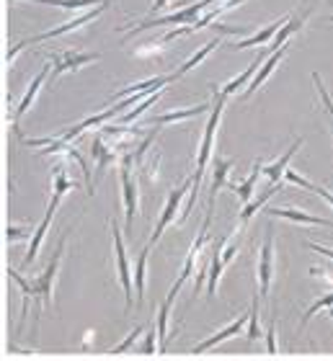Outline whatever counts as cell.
I'll return each mask as SVG.
<instances>
[{
    "mask_svg": "<svg viewBox=\"0 0 333 361\" xmlns=\"http://www.w3.org/2000/svg\"><path fill=\"white\" fill-rule=\"evenodd\" d=\"M168 3H171V0H155V3H152V8H150V16L160 13V11H163V8H166Z\"/></svg>",
    "mask_w": 333,
    "mask_h": 361,
    "instance_id": "ab89813d",
    "label": "cell"
},
{
    "mask_svg": "<svg viewBox=\"0 0 333 361\" xmlns=\"http://www.w3.org/2000/svg\"><path fill=\"white\" fill-rule=\"evenodd\" d=\"M214 3H217V0H199V3H191L189 8H181V11H176V13L160 16V18H152V21L145 18L143 23H137L135 29L129 31V37H132V34H140V31H145V29H155V26H183V23H189V21H199L202 13H205L210 6H214Z\"/></svg>",
    "mask_w": 333,
    "mask_h": 361,
    "instance_id": "8992f818",
    "label": "cell"
},
{
    "mask_svg": "<svg viewBox=\"0 0 333 361\" xmlns=\"http://www.w3.org/2000/svg\"><path fill=\"white\" fill-rule=\"evenodd\" d=\"M99 54H78V52H65V54H54L52 57V83H57L62 78V73H73V70H80L88 62H96Z\"/></svg>",
    "mask_w": 333,
    "mask_h": 361,
    "instance_id": "8fae6325",
    "label": "cell"
},
{
    "mask_svg": "<svg viewBox=\"0 0 333 361\" xmlns=\"http://www.w3.org/2000/svg\"><path fill=\"white\" fill-rule=\"evenodd\" d=\"M300 145H303V140H295V142H292V147H289V150L284 152V155H281V158L277 160V163H274V166L264 168L266 178L272 180V183H279L281 173H287V163H289V160H292V158H295V152L300 150Z\"/></svg>",
    "mask_w": 333,
    "mask_h": 361,
    "instance_id": "7402d4cb",
    "label": "cell"
},
{
    "mask_svg": "<svg viewBox=\"0 0 333 361\" xmlns=\"http://www.w3.org/2000/svg\"><path fill=\"white\" fill-rule=\"evenodd\" d=\"M284 178H287L289 183H297V186L308 188V191H315V194H320V196H323V199H326V202L333 207V194H331V191H326V188H323V186H318V183H310V180L303 178V176L295 173V171H287V176H284Z\"/></svg>",
    "mask_w": 333,
    "mask_h": 361,
    "instance_id": "83f0119b",
    "label": "cell"
},
{
    "mask_svg": "<svg viewBox=\"0 0 333 361\" xmlns=\"http://www.w3.org/2000/svg\"><path fill=\"white\" fill-rule=\"evenodd\" d=\"M73 188H78V183L68 176V158H62V163H57V168H54V191H52V199H49V207H47V214L29 240V250H26V258H23L26 266L37 258L39 248H42V240H44L47 230H49V222H52L54 212H57V207H60V202H62V196L68 194V191H73Z\"/></svg>",
    "mask_w": 333,
    "mask_h": 361,
    "instance_id": "7a4b0ae2",
    "label": "cell"
},
{
    "mask_svg": "<svg viewBox=\"0 0 333 361\" xmlns=\"http://www.w3.org/2000/svg\"><path fill=\"white\" fill-rule=\"evenodd\" d=\"M189 188H191V180L186 178L178 188H174L171 194H168V202L166 207H163V212H160V217H158V225H155V230H152V238H150V245L155 248L158 245V240L163 238V233L168 230V225L174 222L176 217V212L181 209V202H183V196L189 194Z\"/></svg>",
    "mask_w": 333,
    "mask_h": 361,
    "instance_id": "ba28073f",
    "label": "cell"
},
{
    "mask_svg": "<svg viewBox=\"0 0 333 361\" xmlns=\"http://www.w3.org/2000/svg\"><path fill=\"white\" fill-rule=\"evenodd\" d=\"M132 155L124 152L119 160L121 168V199H124V212H127V240L132 238V222H135L137 214V186L135 178H132Z\"/></svg>",
    "mask_w": 333,
    "mask_h": 361,
    "instance_id": "52a82bcc",
    "label": "cell"
},
{
    "mask_svg": "<svg viewBox=\"0 0 333 361\" xmlns=\"http://www.w3.org/2000/svg\"><path fill=\"white\" fill-rule=\"evenodd\" d=\"M277 191H279V183H274V186L269 188V191H266L264 196H258V199L253 204H250V207H243V212H241V225L243 227L248 225V219L253 217V214H256V212L261 209V207H264V204L269 202V199H272V194H277Z\"/></svg>",
    "mask_w": 333,
    "mask_h": 361,
    "instance_id": "f1b7e54d",
    "label": "cell"
},
{
    "mask_svg": "<svg viewBox=\"0 0 333 361\" xmlns=\"http://www.w3.org/2000/svg\"><path fill=\"white\" fill-rule=\"evenodd\" d=\"M264 173V160L258 158L256 163H253V173L248 176L246 180H241V183H233V191L238 196H241V202L243 204H248L250 202V196H253V191H256V180H258V176Z\"/></svg>",
    "mask_w": 333,
    "mask_h": 361,
    "instance_id": "d6986e66",
    "label": "cell"
},
{
    "mask_svg": "<svg viewBox=\"0 0 333 361\" xmlns=\"http://www.w3.org/2000/svg\"><path fill=\"white\" fill-rule=\"evenodd\" d=\"M171 302H163L160 305V312H158V354L168 351V312H171Z\"/></svg>",
    "mask_w": 333,
    "mask_h": 361,
    "instance_id": "4316f807",
    "label": "cell"
},
{
    "mask_svg": "<svg viewBox=\"0 0 333 361\" xmlns=\"http://www.w3.org/2000/svg\"><path fill=\"white\" fill-rule=\"evenodd\" d=\"M49 70H52V65H44V70H39L37 78H34V80L29 83V88H26V93H23V98H21V104H18V109H16L13 121H18L23 116V114H26L31 109V104H34V98H37L39 88H42V83H44L47 75H49Z\"/></svg>",
    "mask_w": 333,
    "mask_h": 361,
    "instance_id": "e0dca14e",
    "label": "cell"
},
{
    "mask_svg": "<svg viewBox=\"0 0 333 361\" xmlns=\"http://www.w3.org/2000/svg\"><path fill=\"white\" fill-rule=\"evenodd\" d=\"M26 230H18V227H8V243H13L18 240V238H26Z\"/></svg>",
    "mask_w": 333,
    "mask_h": 361,
    "instance_id": "74e56055",
    "label": "cell"
},
{
    "mask_svg": "<svg viewBox=\"0 0 333 361\" xmlns=\"http://www.w3.org/2000/svg\"><path fill=\"white\" fill-rule=\"evenodd\" d=\"M315 6H318V0H310V3H308V6H305L303 11H300V13L292 16V21L284 23V26L279 29V34L274 37V42L269 44V52H277V49H279L281 44H287L289 37H292V34H297V31H300V29L305 26V21H308V16L313 13V8H315Z\"/></svg>",
    "mask_w": 333,
    "mask_h": 361,
    "instance_id": "7c38bea8",
    "label": "cell"
},
{
    "mask_svg": "<svg viewBox=\"0 0 333 361\" xmlns=\"http://www.w3.org/2000/svg\"><path fill=\"white\" fill-rule=\"evenodd\" d=\"M248 317H250V310H246L238 320H235L233 325H227V328H222L217 336H212V338H207V341H202L199 346H194V354H202V351H207V348H212V346H217V343H222L225 338H233V336H238V333L246 328V323H248Z\"/></svg>",
    "mask_w": 333,
    "mask_h": 361,
    "instance_id": "5bb4252c",
    "label": "cell"
},
{
    "mask_svg": "<svg viewBox=\"0 0 333 361\" xmlns=\"http://www.w3.org/2000/svg\"><path fill=\"white\" fill-rule=\"evenodd\" d=\"M289 21V16H281V18H277V21H272V26H266V29H261L258 34H253V37H248L246 42H235L233 49H248V47H258L264 44V42H269V39H274L277 34H279V29L284 26V23Z\"/></svg>",
    "mask_w": 333,
    "mask_h": 361,
    "instance_id": "ac0fdd59",
    "label": "cell"
},
{
    "mask_svg": "<svg viewBox=\"0 0 333 361\" xmlns=\"http://www.w3.org/2000/svg\"><path fill=\"white\" fill-rule=\"evenodd\" d=\"M111 6V0H107V3H101V6H96V8H91V11H85L83 16H75L73 21H68V23H62V26H57V29H49V31H44V34H37V37H31V39H26V42H21V44H16L11 52H8V65L13 62V57L18 52H21L23 47H31V44H37V42H47V39H54V37H62V34H70V31H75V29H80V26H85L88 21H93V18H99L107 8Z\"/></svg>",
    "mask_w": 333,
    "mask_h": 361,
    "instance_id": "5b68a950",
    "label": "cell"
},
{
    "mask_svg": "<svg viewBox=\"0 0 333 361\" xmlns=\"http://www.w3.org/2000/svg\"><path fill=\"white\" fill-rule=\"evenodd\" d=\"M313 80H315V85H318V93H320V98H323V104H326V111L331 114V119H333V98L328 96V90H326V85H323V80H320L318 73L313 75Z\"/></svg>",
    "mask_w": 333,
    "mask_h": 361,
    "instance_id": "d6a6232c",
    "label": "cell"
},
{
    "mask_svg": "<svg viewBox=\"0 0 333 361\" xmlns=\"http://www.w3.org/2000/svg\"><path fill=\"white\" fill-rule=\"evenodd\" d=\"M212 104H214V98H212ZM212 104H199L194 106V109H178V111H168V114H160V116H152V124H171V121H181V119H194V116H199V114H205L210 111V106Z\"/></svg>",
    "mask_w": 333,
    "mask_h": 361,
    "instance_id": "44dd1931",
    "label": "cell"
},
{
    "mask_svg": "<svg viewBox=\"0 0 333 361\" xmlns=\"http://www.w3.org/2000/svg\"><path fill=\"white\" fill-rule=\"evenodd\" d=\"M331 320H333V312H331Z\"/></svg>",
    "mask_w": 333,
    "mask_h": 361,
    "instance_id": "60d3db41",
    "label": "cell"
},
{
    "mask_svg": "<svg viewBox=\"0 0 333 361\" xmlns=\"http://www.w3.org/2000/svg\"><path fill=\"white\" fill-rule=\"evenodd\" d=\"M287 47H289V42H287V44H281L279 49H277V52H274L272 57H269V60H264V65L258 68V73H256V75H253V80H250V85H248V88H246V93H243V98H250V96H253V93H256L258 88H261V85L266 83V80H269V75H272V73H274V68H277V65H279L281 57L287 54Z\"/></svg>",
    "mask_w": 333,
    "mask_h": 361,
    "instance_id": "4fadbf2b",
    "label": "cell"
},
{
    "mask_svg": "<svg viewBox=\"0 0 333 361\" xmlns=\"http://www.w3.org/2000/svg\"><path fill=\"white\" fill-rule=\"evenodd\" d=\"M269 217H284V219H292V222H300V225H320V227H333L328 219L323 217H315V214H308L303 209H277V207H269L266 209Z\"/></svg>",
    "mask_w": 333,
    "mask_h": 361,
    "instance_id": "2e32d148",
    "label": "cell"
},
{
    "mask_svg": "<svg viewBox=\"0 0 333 361\" xmlns=\"http://www.w3.org/2000/svg\"><path fill=\"white\" fill-rule=\"evenodd\" d=\"M272 281H274V230H269L264 248H261V258H258V297L261 300L269 297Z\"/></svg>",
    "mask_w": 333,
    "mask_h": 361,
    "instance_id": "30bf717a",
    "label": "cell"
},
{
    "mask_svg": "<svg viewBox=\"0 0 333 361\" xmlns=\"http://www.w3.org/2000/svg\"><path fill=\"white\" fill-rule=\"evenodd\" d=\"M212 217H214V207H207L205 222H202L197 238H194V243H191V250H189V256H186V261H183L181 274H178V279L174 281V289L168 292V302H171V305L176 302V297H178V292H181V286L186 284V279L197 271V261H199V256H202V250H205V245H207V230H210V225H212Z\"/></svg>",
    "mask_w": 333,
    "mask_h": 361,
    "instance_id": "277c9868",
    "label": "cell"
},
{
    "mask_svg": "<svg viewBox=\"0 0 333 361\" xmlns=\"http://www.w3.org/2000/svg\"><path fill=\"white\" fill-rule=\"evenodd\" d=\"M269 351L277 354V323L269 325Z\"/></svg>",
    "mask_w": 333,
    "mask_h": 361,
    "instance_id": "8d00e7d4",
    "label": "cell"
},
{
    "mask_svg": "<svg viewBox=\"0 0 333 361\" xmlns=\"http://www.w3.org/2000/svg\"><path fill=\"white\" fill-rule=\"evenodd\" d=\"M140 333H143V328H135V331H132V336H129L127 341H121L119 346L114 348V354H121V351H127V348H132V343H135V341L140 338Z\"/></svg>",
    "mask_w": 333,
    "mask_h": 361,
    "instance_id": "836d02e7",
    "label": "cell"
},
{
    "mask_svg": "<svg viewBox=\"0 0 333 361\" xmlns=\"http://www.w3.org/2000/svg\"><path fill=\"white\" fill-rule=\"evenodd\" d=\"M37 3H42V6L65 8V11H73V8H83V11H88V8H93V6L107 3V0H37Z\"/></svg>",
    "mask_w": 333,
    "mask_h": 361,
    "instance_id": "f546056e",
    "label": "cell"
},
{
    "mask_svg": "<svg viewBox=\"0 0 333 361\" xmlns=\"http://www.w3.org/2000/svg\"><path fill=\"white\" fill-rule=\"evenodd\" d=\"M210 93H212L214 104H212V116H210V124L205 129V137H202V145H199V155H197V168H194V176H191V194H189V202L181 207V217H178V225H183L186 219H189L191 209H194V202H197L199 196V188H202V178L207 173V163H210V155H212V147H214V135H217V124H220V116H222V109H225V101L227 98L222 96L220 90L210 85Z\"/></svg>",
    "mask_w": 333,
    "mask_h": 361,
    "instance_id": "6da1fadb",
    "label": "cell"
},
{
    "mask_svg": "<svg viewBox=\"0 0 333 361\" xmlns=\"http://www.w3.org/2000/svg\"><path fill=\"white\" fill-rule=\"evenodd\" d=\"M111 225V233H114V248H116V266H119V281L124 286V294H127V310H132V294H135V281H132V269H129V261H127V248H124V240H121V230L116 227V222H109Z\"/></svg>",
    "mask_w": 333,
    "mask_h": 361,
    "instance_id": "9c48e42d",
    "label": "cell"
},
{
    "mask_svg": "<svg viewBox=\"0 0 333 361\" xmlns=\"http://www.w3.org/2000/svg\"><path fill=\"white\" fill-rule=\"evenodd\" d=\"M258 302H261V297H256L253 300V305H250V328H248V338L256 341L258 336H261V331H258Z\"/></svg>",
    "mask_w": 333,
    "mask_h": 361,
    "instance_id": "1f68e13d",
    "label": "cell"
},
{
    "mask_svg": "<svg viewBox=\"0 0 333 361\" xmlns=\"http://www.w3.org/2000/svg\"><path fill=\"white\" fill-rule=\"evenodd\" d=\"M230 168H233V160H225V158H217L214 160V176H212V191H210V202L207 207H214V199H217V191L225 186V178L230 173Z\"/></svg>",
    "mask_w": 333,
    "mask_h": 361,
    "instance_id": "cb8c5ba5",
    "label": "cell"
},
{
    "mask_svg": "<svg viewBox=\"0 0 333 361\" xmlns=\"http://www.w3.org/2000/svg\"><path fill=\"white\" fill-rule=\"evenodd\" d=\"M217 44H220V42H217V39H214V42H210V44H205V47H202V49H199V52L194 54V57H191L189 62H183L181 68H178V70H176V73H174V75H171V83H174V80H178V78H181V75H186V73H189V70H194V68H197V65H199V62H202V60H205L207 54H210V52H214V49H217Z\"/></svg>",
    "mask_w": 333,
    "mask_h": 361,
    "instance_id": "484cf974",
    "label": "cell"
},
{
    "mask_svg": "<svg viewBox=\"0 0 333 361\" xmlns=\"http://www.w3.org/2000/svg\"><path fill=\"white\" fill-rule=\"evenodd\" d=\"M93 158H96V166L99 168H107V166H111V163H116V160H121V155L114 145H109V142L104 145V140L96 137V140H93Z\"/></svg>",
    "mask_w": 333,
    "mask_h": 361,
    "instance_id": "603a6c76",
    "label": "cell"
},
{
    "mask_svg": "<svg viewBox=\"0 0 333 361\" xmlns=\"http://www.w3.org/2000/svg\"><path fill=\"white\" fill-rule=\"evenodd\" d=\"M235 253H238V245H230V248H225V253H222V261H225V264H230V261L235 258Z\"/></svg>",
    "mask_w": 333,
    "mask_h": 361,
    "instance_id": "f35d334b",
    "label": "cell"
},
{
    "mask_svg": "<svg viewBox=\"0 0 333 361\" xmlns=\"http://www.w3.org/2000/svg\"><path fill=\"white\" fill-rule=\"evenodd\" d=\"M222 245H225V240H214L212 245H210V284H207V292H210V300L214 297V289H217V281H220L222 276V269H225V261H222L220 250Z\"/></svg>",
    "mask_w": 333,
    "mask_h": 361,
    "instance_id": "9a60e30c",
    "label": "cell"
},
{
    "mask_svg": "<svg viewBox=\"0 0 333 361\" xmlns=\"http://www.w3.org/2000/svg\"><path fill=\"white\" fill-rule=\"evenodd\" d=\"M155 336H158V331L147 333V338H145V343H143V354H158V351H155Z\"/></svg>",
    "mask_w": 333,
    "mask_h": 361,
    "instance_id": "e575fe53",
    "label": "cell"
},
{
    "mask_svg": "<svg viewBox=\"0 0 333 361\" xmlns=\"http://www.w3.org/2000/svg\"><path fill=\"white\" fill-rule=\"evenodd\" d=\"M326 307H333V294H323L318 302H313L310 307L303 312V320H300V331H303L305 325H308V320H310L313 315H318L320 310H326Z\"/></svg>",
    "mask_w": 333,
    "mask_h": 361,
    "instance_id": "4dcf8cb0",
    "label": "cell"
},
{
    "mask_svg": "<svg viewBox=\"0 0 333 361\" xmlns=\"http://www.w3.org/2000/svg\"><path fill=\"white\" fill-rule=\"evenodd\" d=\"M266 54H272V52H261V54H258L256 60L250 62V68H246V70H243V73H241V75H238V78H233V80H230V83H227L225 88L220 90L222 96L227 98V96H230V93H235V90L241 88V85L246 83V80H253V75H256V73H258V68H261V65H264Z\"/></svg>",
    "mask_w": 333,
    "mask_h": 361,
    "instance_id": "ffe728a7",
    "label": "cell"
},
{
    "mask_svg": "<svg viewBox=\"0 0 333 361\" xmlns=\"http://www.w3.org/2000/svg\"><path fill=\"white\" fill-rule=\"evenodd\" d=\"M65 243H68V233L60 235V243H57L54 256L49 258V266H47L44 274H42L34 284H29L26 279L18 276V271L11 269V279L21 286V292L26 294V297H31V300L37 302V307H42V305L52 307V289H54V279H57V269H60V258H62V253H65Z\"/></svg>",
    "mask_w": 333,
    "mask_h": 361,
    "instance_id": "3957f363",
    "label": "cell"
},
{
    "mask_svg": "<svg viewBox=\"0 0 333 361\" xmlns=\"http://www.w3.org/2000/svg\"><path fill=\"white\" fill-rule=\"evenodd\" d=\"M150 243L143 248L140 258H137V266H135V294H137V305H143L145 302V269H147V256H150Z\"/></svg>",
    "mask_w": 333,
    "mask_h": 361,
    "instance_id": "d4e9b609",
    "label": "cell"
},
{
    "mask_svg": "<svg viewBox=\"0 0 333 361\" xmlns=\"http://www.w3.org/2000/svg\"><path fill=\"white\" fill-rule=\"evenodd\" d=\"M308 248L315 250V253H323V256H328L333 261V248H326V245H320V243H308Z\"/></svg>",
    "mask_w": 333,
    "mask_h": 361,
    "instance_id": "d590c367",
    "label": "cell"
}]
</instances>
